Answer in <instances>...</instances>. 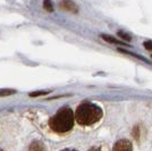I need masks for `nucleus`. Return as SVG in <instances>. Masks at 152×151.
Here are the masks:
<instances>
[{"instance_id": "nucleus-1", "label": "nucleus", "mask_w": 152, "mask_h": 151, "mask_svg": "<svg viewBox=\"0 0 152 151\" xmlns=\"http://www.w3.org/2000/svg\"><path fill=\"white\" fill-rule=\"evenodd\" d=\"M102 109L92 102H82L75 111L76 122L82 126H91L98 123L102 117Z\"/></svg>"}, {"instance_id": "nucleus-2", "label": "nucleus", "mask_w": 152, "mask_h": 151, "mask_svg": "<svg viewBox=\"0 0 152 151\" xmlns=\"http://www.w3.org/2000/svg\"><path fill=\"white\" fill-rule=\"evenodd\" d=\"M74 120L75 115L73 110L69 107H63L49 119V126L53 132L64 134L73 128Z\"/></svg>"}, {"instance_id": "nucleus-3", "label": "nucleus", "mask_w": 152, "mask_h": 151, "mask_svg": "<svg viewBox=\"0 0 152 151\" xmlns=\"http://www.w3.org/2000/svg\"><path fill=\"white\" fill-rule=\"evenodd\" d=\"M113 151H133V147L128 140L123 139L115 143Z\"/></svg>"}, {"instance_id": "nucleus-4", "label": "nucleus", "mask_w": 152, "mask_h": 151, "mask_svg": "<svg viewBox=\"0 0 152 151\" xmlns=\"http://www.w3.org/2000/svg\"><path fill=\"white\" fill-rule=\"evenodd\" d=\"M60 7L65 10H68V12H72V13H77V6L75 5V2L72 1V0H63L60 2Z\"/></svg>"}, {"instance_id": "nucleus-5", "label": "nucleus", "mask_w": 152, "mask_h": 151, "mask_svg": "<svg viewBox=\"0 0 152 151\" xmlns=\"http://www.w3.org/2000/svg\"><path fill=\"white\" fill-rule=\"evenodd\" d=\"M30 151H45V147L43 145L42 142L39 141H34L31 145H30Z\"/></svg>"}, {"instance_id": "nucleus-6", "label": "nucleus", "mask_w": 152, "mask_h": 151, "mask_svg": "<svg viewBox=\"0 0 152 151\" xmlns=\"http://www.w3.org/2000/svg\"><path fill=\"white\" fill-rule=\"evenodd\" d=\"M102 39H103L104 41H107V42H110V43H116V44H121V45H126V43H125V42L119 41V40L113 38V37H110V35H102Z\"/></svg>"}, {"instance_id": "nucleus-7", "label": "nucleus", "mask_w": 152, "mask_h": 151, "mask_svg": "<svg viewBox=\"0 0 152 151\" xmlns=\"http://www.w3.org/2000/svg\"><path fill=\"white\" fill-rule=\"evenodd\" d=\"M15 90H10V89H2L0 90V97H6V95H10L15 93Z\"/></svg>"}, {"instance_id": "nucleus-8", "label": "nucleus", "mask_w": 152, "mask_h": 151, "mask_svg": "<svg viewBox=\"0 0 152 151\" xmlns=\"http://www.w3.org/2000/svg\"><path fill=\"white\" fill-rule=\"evenodd\" d=\"M43 7H45V9L47 12H52L53 10V5H52V2H51L50 0H45Z\"/></svg>"}, {"instance_id": "nucleus-9", "label": "nucleus", "mask_w": 152, "mask_h": 151, "mask_svg": "<svg viewBox=\"0 0 152 151\" xmlns=\"http://www.w3.org/2000/svg\"><path fill=\"white\" fill-rule=\"evenodd\" d=\"M47 93H49V91H39V92H33L31 93V97H37V95H45Z\"/></svg>"}, {"instance_id": "nucleus-10", "label": "nucleus", "mask_w": 152, "mask_h": 151, "mask_svg": "<svg viewBox=\"0 0 152 151\" xmlns=\"http://www.w3.org/2000/svg\"><path fill=\"white\" fill-rule=\"evenodd\" d=\"M144 48L148 50L152 51V41H145L144 42Z\"/></svg>"}, {"instance_id": "nucleus-11", "label": "nucleus", "mask_w": 152, "mask_h": 151, "mask_svg": "<svg viewBox=\"0 0 152 151\" xmlns=\"http://www.w3.org/2000/svg\"><path fill=\"white\" fill-rule=\"evenodd\" d=\"M118 34H119V37H121V38L125 39L126 41H129V40H131V38H129V37H127V34H125V33H123V32H119Z\"/></svg>"}, {"instance_id": "nucleus-12", "label": "nucleus", "mask_w": 152, "mask_h": 151, "mask_svg": "<svg viewBox=\"0 0 152 151\" xmlns=\"http://www.w3.org/2000/svg\"><path fill=\"white\" fill-rule=\"evenodd\" d=\"M89 151H102L100 148H98V147H93V148H91Z\"/></svg>"}, {"instance_id": "nucleus-13", "label": "nucleus", "mask_w": 152, "mask_h": 151, "mask_svg": "<svg viewBox=\"0 0 152 151\" xmlns=\"http://www.w3.org/2000/svg\"><path fill=\"white\" fill-rule=\"evenodd\" d=\"M63 151H76V150H74V149H65Z\"/></svg>"}, {"instance_id": "nucleus-14", "label": "nucleus", "mask_w": 152, "mask_h": 151, "mask_svg": "<svg viewBox=\"0 0 152 151\" xmlns=\"http://www.w3.org/2000/svg\"><path fill=\"white\" fill-rule=\"evenodd\" d=\"M0 151H4V150H1V149H0Z\"/></svg>"}]
</instances>
